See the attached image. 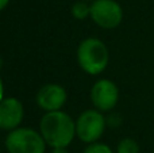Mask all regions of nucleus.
Returning a JSON list of instances; mask_svg holds the SVG:
<instances>
[{
  "label": "nucleus",
  "mask_w": 154,
  "mask_h": 153,
  "mask_svg": "<svg viewBox=\"0 0 154 153\" xmlns=\"http://www.w3.org/2000/svg\"><path fill=\"white\" fill-rule=\"evenodd\" d=\"M106 122H107V126L115 129V127H119L120 125L123 123V118L119 113H112V111H109V114L106 117Z\"/></svg>",
  "instance_id": "f8f14e48"
},
{
  "label": "nucleus",
  "mask_w": 154,
  "mask_h": 153,
  "mask_svg": "<svg viewBox=\"0 0 154 153\" xmlns=\"http://www.w3.org/2000/svg\"><path fill=\"white\" fill-rule=\"evenodd\" d=\"M2 67H3V60H2V57H0V69H2Z\"/></svg>",
  "instance_id": "dca6fc26"
},
{
  "label": "nucleus",
  "mask_w": 154,
  "mask_h": 153,
  "mask_svg": "<svg viewBox=\"0 0 154 153\" xmlns=\"http://www.w3.org/2000/svg\"><path fill=\"white\" fill-rule=\"evenodd\" d=\"M4 99V84H3L2 79H0V102Z\"/></svg>",
  "instance_id": "4468645a"
},
{
  "label": "nucleus",
  "mask_w": 154,
  "mask_h": 153,
  "mask_svg": "<svg viewBox=\"0 0 154 153\" xmlns=\"http://www.w3.org/2000/svg\"><path fill=\"white\" fill-rule=\"evenodd\" d=\"M24 117L23 105L14 96L4 98L0 102V130L11 132L20 126Z\"/></svg>",
  "instance_id": "6e6552de"
},
{
  "label": "nucleus",
  "mask_w": 154,
  "mask_h": 153,
  "mask_svg": "<svg viewBox=\"0 0 154 153\" xmlns=\"http://www.w3.org/2000/svg\"><path fill=\"white\" fill-rule=\"evenodd\" d=\"M8 3H10V0H0V11L4 10V8L8 5Z\"/></svg>",
  "instance_id": "2eb2a0df"
},
{
  "label": "nucleus",
  "mask_w": 154,
  "mask_h": 153,
  "mask_svg": "<svg viewBox=\"0 0 154 153\" xmlns=\"http://www.w3.org/2000/svg\"><path fill=\"white\" fill-rule=\"evenodd\" d=\"M84 2H93V0H84Z\"/></svg>",
  "instance_id": "f3484780"
},
{
  "label": "nucleus",
  "mask_w": 154,
  "mask_h": 153,
  "mask_svg": "<svg viewBox=\"0 0 154 153\" xmlns=\"http://www.w3.org/2000/svg\"><path fill=\"white\" fill-rule=\"evenodd\" d=\"M152 153H154V152H152Z\"/></svg>",
  "instance_id": "a211bd4d"
},
{
  "label": "nucleus",
  "mask_w": 154,
  "mask_h": 153,
  "mask_svg": "<svg viewBox=\"0 0 154 153\" xmlns=\"http://www.w3.org/2000/svg\"><path fill=\"white\" fill-rule=\"evenodd\" d=\"M91 102L101 113H109L119 102V88L112 80L100 79L91 88Z\"/></svg>",
  "instance_id": "423d86ee"
},
{
  "label": "nucleus",
  "mask_w": 154,
  "mask_h": 153,
  "mask_svg": "<svg viewBox=\"0 0 154 153\" xmlns=\"http://www.w3.org/2000/svg\"><path fill=\"white\" fill-rule=\"evenodd\" d=\"M107 127L106 117L97 108L85 110L76 119V137L85 144L96 142L101 138Z\"/></svg>",
  "instance_id": "20e7f679"
},
{
  "label": "nucleus",
  "mask_w": 154,
  "mask_h": 153,
  "mask_svg": "<svg viewBox=\"0 0 154 153\" xmlns=\"http://www.w3.org/2000/svg\"><path fill=\"white\" fill-rule=\"evenodd\" d=\"M89 18L101 29L112 30L122 23L123 8L116 0H93Z\"/></svg>",
  "instance_id": "39448f33"
},
{
  "label": "nucleus",
  "mask_w": 154,
  "mask_h": 153,
  "mask_svg": "<svg viewBox=\"0 0 154 153\" xmlns=\"http://www.w3.org/2000/svg\"><path fill=\"white\" fill-rule=\"evenodd\" d=\"M4 145L8 153H45L48 144L41 132L19 126L8 132Z\"/></svg>",
  "instance_id": "7ed1b4c3"
},
{
  "label": "nucleus",
  "mask_w": 154,
  "mask_h": 153,
  "mask_svg": "<svg viewBox=\"0 0 154 153\" xmlns=\"http://www.w3.org/2000/svg\"><path fill=\"white\" fill-rule=\"evenodd\" d=\"M139 152H141L139 144L131 137L122 138L116 145V153H139Z\"/></svg>",
  "instance_id": "9d476101"
},
{
  "label": "nucleus",
  "mask_w": 154,
  "mask_h": 153,
  "mask_svg": "<svg viewBox=\"0 0 154 153\" xmlns=\"http://www.w3.org/2000/svg\"><path fill=\"white\" fill-rule=\"evenodd\" d=\"M81 153H114V151L107 144L96 141V142H92V144H87V146H85Z\"/></svg>",
  "instance_id": "9b49d317"
},
{
  "label": "nucleus",
  "mask_w": 154,
  "mask_h": 153,
  "mask_svg": "<svg viewBox=\"0 0 154 153\" xmlns=\"http://www.w3.org/2000/svg\"><path fill=\"white\" fill-rule=\"evenodd\" d=\"M35 100H37L38 107L42 108L45 113L62 110L68 100V92L60 84H45L37 92Z\"/></svg>",
  "instance_id": "0eeeda50"
},
{
  "label": "nucleus",
  "mask_w": 154,
  "mask_h": 153,
  "mask_svg": "<svg viewBox=\"0 0 154 153\" xmlns=\"http://www.w3.org/2000/svg\"><path fill=\"white\" fill-rule=\"evenodd\" d=\"M50 153H69L68 148H51Z\"/></svg>",
  "instance_id": "ddd939ff"
},
{
  "label": "nucleus",
  "mask_w": 154,
  "mask_h": 153,
  "mask_svg": "<svg viewBox=\"0 0 154 153\" xmlns=\"http://www.w3.org/2000/svg\"><path fill=\"white\" fill-rule=\"evenodd\" d=\"M77 62L85 73L97 76L106 70L109 62V52L99 38H85L77 48Z\"/></svg>",
  "instance_id": "f03ea898"
},
{
  "label": "nucleus",
  "mask_w": 154,
  "mask_h": 153,
  "mask_svg": "<svg viewBox=\"0 0 154 153\" xmlns=\"http://www.w3.org/2000/svg\"><path fill=\"white\" fill-rule=\"evenodd\" d=\"M70 12H72L73 18L77 20H84V19L91 16V4H88V2H84V0L76 2L72 5Z\"/></svg>",
  "instance_id": "1a4fd4ad"
},
{
  "label": "nucleus",
  "mask_w": 154,
  "mask_h": 153,
  "mask_svg": "<svg viewBox=\"0 0 154 153\" xmlns=\"http://www.w3.org/2000/svg\"><path fill=\"white\" fill-rule=\"evenodd\" d=\"M39 132L50 148H68L76 137V121L62 110L45 113Z\"/></svg>",
  "instance_id": "f257e3e1"
}]
</instances>
